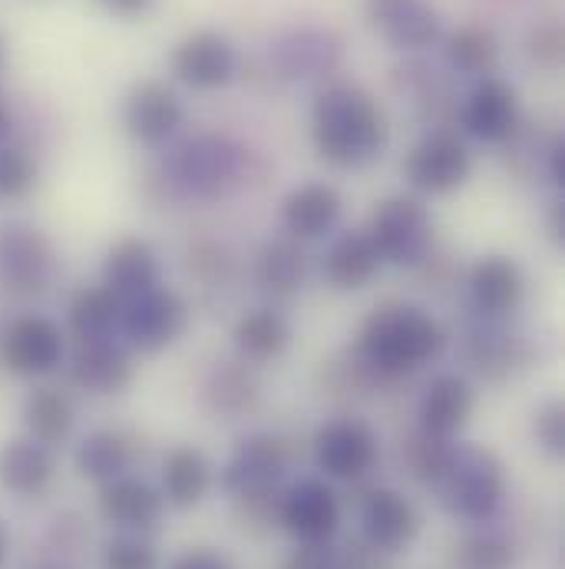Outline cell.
Segmentation results:
<instances>
[{"label":"cell","instance_id":"obj_25","mask_svg":"<svg viewBox=\"0 0 565 569\" xmlns=\"http://www.w3.org/2000/svg\"><path fill=\"white\" fill-rule=\"evenodd\" d=\"M476 391L463 375H436L421 398V430L440 440H453L473 415Z\"/></svg>","mask_w":565,"mask_h":569},{"label":"cell","instance_id":"obj_15","mask_svg":"<svg viewBox=\"0 0 565 569\" xmlns=\"http://www.w3.org/2000/svg\"><path fill=\"white\" fill-rule=\"evenodd\" d=\"M364 13L394 50L421 53L443 37V20L430 0H364Z\"/></svg>","mask_w":565,"mask_h":569},{"label":"cell","instance_id":"obj_33","mask_svg":"<svg viewBox=\"0 0 565 569\" xmlns=\"http://www.w3.org/2000/svg\"><path fill=\"white\" fill-rule=\"evenodd\" d=\"M307 279V256L301 242L294 239H275L265 242L259 259H255V282L262 284L275 298H291L301 291Z\"/></svg>","mask_w":565,"mask_h":569},{"label":"cell","instance_id":"obj_48","mask_svg":"<svg viewBox=\"0 0 565 569\" xmlns=\"http://www.w3.org/2000/svg\"><path fill=\"white\" fill-rule=\"evenodd\" d=\"M3 67H7V43H3V37H0V73H3Z\"/></svg>","mask_w":565,"mask_h":569},{"label":"cell","instance_id":"obj_14","mask_svg":"<svg viewBox=\"0 0 565 569\" xmlns=\"http://www.w3.org/2000/svg\"><path fill=\"white\" fill-rule=\"evenodd\" d=\"M460 123L473 140L490 142V146L513 140L519 130V97H516L513 83H506L493 73L480 77L460 107Z\"/></svg>","mask_w":565,"mask_h":569},{"label":"cell","instance_id":"obj_40","mask_svg":"<svg viewBox=\"0 0 565 569\" xmlns=\"http://www.w3.org/2000/svg\"><path fill=\"white\" fill-rule=\"evenodd\" d=\"M284 569H344L341 553L331 543H301L287 560Z\"/></svg>","mask_w":565,"mask_h":569},{"label":"cell","instance_id":"obj_21","mask_svg":"<svg viewBox=\"0 0 565 569\" xmlns=\"http://www.w3.org/2000/svg\"><path fill=\"white\" fill-rule=\"evenodd\" d=\"M100 517L123 530V533H149L159 527L162 510H165V497L149 487L140 477H117L110 483H100V497H97Z\"/></svg>","mask_w":565,"mask_h":569},{"label":"cell","instance_id":"obj_30","mask_svg":"<svg viewBox=\"0 0 565 569\" xmlns=\"http://www.w3.org/2000/svg\"><path fill=\"white\" fill-rule=\"evenodd\" d=\"M212 487V467L202 450L175 447L162 460V497L179 510H192L205 500Z\"/></svg>","mask_w":565,"mask_h":569},{"label":"cell","instance_id":"obj_3","mask_svg":"<svg viewBox=\"0 0 565 569\" xmlns=\"http://www.w3.org/2000/svg\"><path fill=\"white\" fill-rule=\"evenodd\" d=\"M162 176L185 199H222L249 182L252 152L225 133H192L165 152Z\"/></svg>","mask_w":565,"mask_h":569},{"label":"cell","instance_id":"obj_17","mask_svg":"<svg viewBox=\"0 0 565 569\" xmlns=\"http://www.w3.org/2000/svg\"><path fill=\"white\" fill-rule=\"evenodd\" d=\"M361 530L371 550L401 553L417 540L421 513L404 493L391 487H374L361 503Z\"/></svg>","mask_w":565,"mask_h":569},{"label":"cell","instance_id":"obj_26","mask_svg":"<svg viewBox=\"0 0 565 569\" xmlns=\"http://www.w3.org/2000/svg\"><path fill=\"white\" fill-rule=\"evenodd\" d=\"M100 284L110 288L120 301H130L152 284H159V256L145 239H120L107 259H103V276Z\"/></svg>","mask_w":565,"mask_h":569},{"label":"cell","instance_id":"obj_23","mask_svg":"<svg viewBox=\"0 0 565 569\" xmlns=\"http://www.w3.org/2000/svg\"><path fill=\"white\" fill-rule=\"evenodd\" d=\"M470 301L486 318L513 315L526 298V272L509 256H483L466 276Z\"/></svg>","mask_w":565,"mask_h":569},{"label":"cell","instance_id":"obj_34","mask_svg":"<svg viewBox=\"0 0 565 569\" xmlns=\"http://www.w3.org/2000/svg\"><path fill=\"white\" fill-rule=\"evenodd\" d=\"M446 60L466 77H490L500 60V40L490 27L466 23L446 37Z\"/></svg>","mask_w":565,"mask_h":569},{"label":"cell","instance_id":"obj_2","mask_svg":"<svg viewBox=\"0 0 565 569\" xmlns=\"http://www.w3.org/2000/svg\"><path fill=\"white\" fill-rule=\"evenodd\" d=\"M446 345L443 325L411 301H384L377 305L357 335V365L384 381L407 378L430 365Z\"/></svg>","mask_w":565,"mask_h":569},{"label":"cell","instance_id":"obj_29","mask_svg":"<svg viewBox=\"0 0 565 569\" xmlns=\"http://www.w3.org/2000/svg\"><path fill=\"white\" fill-rule=\"evenodd\" d=\"M133 460H137V450L120 430H90L73 450L77 473L93 483H110L130 473Z\"/></svg>","mask_w":565,"mask_h":569},{"label":"cell","instance_id":"obj_47","mask_svg":"<svg viewBox=\"0 0 565 569\" xmlns=\"http://www.w3.org/2000/svg\"><path fill=\"white\" fill-rule=\"evenodd\" d=\"M7 550H10V537H7V530H3V523H0V569L7 563Z\"/></svg>","mask_w":565,"mask_h":569},{"label":"cell","instance_id":"obj_32","mask_svg":"<svg viewBox=\"0 0 565 569\" xmlns=\"http://www.w3.org/2000/svg\"><path fill=\"white\" fill-rule=\"evenodd\" d=\"M202 401L209 405V411L222 418H242L259 401V381L252 378L245 361H222L212 368L202 388Z\"/></svg>","mask_w":565,"mask_h":569},{"label":"cell","instance_id":"obj_20","mask_svg":"<svg viewBox=\"0 0 565 569\" xmlns=\"http://www.w3.org/2000/svg\"><path fill=\"white\" fill-rule=\"evenodd\" d=\"M57 480L53 447L33 437H10L0 443V490L17 500H40Z\"/></svg>","mask_w":565,"mask_h":569},{"label":"cell","instance_id":"obj_1","mask_svg":"<svg viewBox=\"0 0 565 569\" xmlns=\"http://www.w3.org/2000/svg\"><path fill=\"white\" fill-rule=\"evenodd\" d=\"M311 140L324 162L337 169H364L377 162L391 142L384 107L357 83H327L311 107Z\"/></svg>","mask_w":565,"mask_h":569},{"label":"cell","instance_id":"obj_8","mask_svg":"<svg viewBox=\"0 0 565 569\" xmlns=\"http://www.w3.org/2000/svg\"><path fill=\"white\" fill-rule=\"evenodd\" d=\"M189 328V305L175 288L152 284L137 298L123 301L120 315V335L130 351L155 355L169 345H175Z\"/></svg>","mask_w":565,"mask_h":569},{"label":"cell","instance_id":"obj_22","mask_svg":"<svg viewBox=\"0 0 565 569\" xmlns=\"http://www.w3.org/2000/svg\"><path fill=\"white\" fill-rule=\"evenodd\" d=\"M344 212V199L331 182H301L282 202V226L287 239L314 242L337 229Z\"/></svg>","mask_w":565,"mask_h":569},{"label":"cell","instance_id":"obj_5","mask_svg":"<svg viewBox=\"0 0 565 569\" xmlns=\"http://www.w3.org/2000/svg\"><path fill=\"white\" fill-rule=\"evenodd\" d=\"M67 351H70L67 328L43 311L13 315L0 328V371L13 378H27V381L50 378L67 365Z\"/></svg>","mask_w":565,"mask_h":569},{"label":"cell","instance_id":"obj_45","mask_svg":"<svg viewBox=\"0 0 565 569\" xmlns=\"http://www.w3.org/2000/svg\"><path fill=\"white\" fill-rule=\"evenodd\" d=\"M549 239H553L556 246H563L565 242V206L563 202H556V206H553V212H549Z\"/></svg>","mask_w":565,"mask_h":569},{"label":"cell","instance_id":"obj_4","mask_svg":"<svg viewBox=\"0 0 565 569\" xmlns=\"http://www.w3.org/2000/svg\"><path fill=\"white\" fill-rule=\"evenodd\" d=\"M440 503L470 523L490 520L506 497V470L500 457L476 443H450L440 477L430 483Z\"/></svg>","mask_w":565,"mask_h":569},{"label":"cell","instance_id":"obj_18","mask_svg":"<svg viewBox=\"0 0 565 569\" xmlns=\"http://www.w3.org/2000/svg\"><path fill=\"white\" fill-rule=\"evenodd\" d=\"M279 520L297 543H331L341 527L337 493L324 480H301L282 497Z\"/></svg>","mask_w":565,"mask_h":569},{"label":"cell","instance_id":"obj_19","mask_svg":"<svg viewBox=\"0 0 565 569\" xmlns=\"http://www.w3.org/2000/svg\"><path fill=\"white\" fill-rule=\"evenodd\" d=\"M272 63L284 80H321L341 63V40L321 27H291L272 43Z\"/></svg>","mask_w":565,"mask_h":569},{"label":"cell","instance_id":"obj_31","mask_svg":"<svg viewBox=\"0 0 565 569\" xmlns=\"http://www.w3.org/2000/svg\"><path fill=\"white\" fill-rule=\"evenodd\" d=\"M120 315H123V301L110 288L90 284L73 291V298L67 301V331L73 335V341L107 338L120 331Z\"/></svg>","mask_w":565,"mask_h":569},{"label":"cell","instance_id":"obj_12","mask_svg":"<svg viewBox=\"0 0 565 569\" xmlns=\"http://www.w3.org/2000/svg\"><path fill=\"white\" fill-rule=\"evenodd\" d=\"M169 67L192 90H222L239 77V50L219 30H195L175 43Z\"/></svg>","mask_w":565,"mask_h":569},{"label":"cell","instance_id":"obj_46","mask_svg":"<svg viewBox=\"0 0 565 569\" xmlns=\"http://www.w3.org/2000/svg\"><path fill=\"white\" fill-rule=\"evenodd\" d=\"M13 137V110H10V103L0 97V142H10Z\"/></svg>","mask_w":565,"mask_h":569},{"label":"cell","instance_id":"obj_35","mask_svg":"<svg viewBox=\"0 0 565 569\" xmlns=\"http://www.w3.org/2000/svg\"><path fill=\"white\" fill-rule=\"evenodd\" d=\"M37 159L17 146V142H0V202H20L33 192L37 186Z\"/></svg>","mask_w":565,"mask_h":569},{"label":"cell","instance_id":"obj_41","mask_svg":"<svg viewBox=\"0 0 565 569\" xmlns=\"http://www.w3.org/2000/svg\"><path fill=\"white\" fill-rule=\"evenodd\" d=\"M529 53L543 63H556L563 57V30L556 23H543L529 37Z\"/></svg>","mask_w":565,"mask_h":569},{"label":"cell","instance_id":"obj_44","mask_svg":"<svg viewBox=\"0 0 565 569\" xmlns=\"http://www.w3.org/2000/svg\"><path fill=\"white\" fill-rule=\"evenodd\" d=\"M155 0H100V7L113 17H123V20H133V17H142Z\"/></svg>","mask_w":565,"mask_h":569},{"label":"cell","instance_id":"obj_9","mask_svg":"<svg viewBox=\"0 0 565 569\" xmlns=\"http://www.w3.org/2000/svg\"><path fill=\"white\" fill-rule=\"evenodd\" d=\"M291 450L275 433H252L239 440L229 463L222 467V490L235 500H262L269 497L287 473Z\"/></svg>","mask_w":565,"mask_h":569},{"label":"cell","instance_id":"obj_16","mask_svg":"<svg viewBox=\"0 0 565 569\" xmlns=\"http://www.w3.org/2000/svg\"><path fill=\"white\" fill-rule=\"evenodd\" d=\"M123 130L140 146H162L169 142L185 120L182 100L159 80H142L123 97Z\"/></svg>","mask_w":565,"mask_h":569},{"label":"cell","instance_id":"obj_27","mask_svg":"<svg viewBox=\"0 0 565 569\" xmlns=\"http://www.w3.org/2000/svg\"><path fill=\"white\" fill-rule=\"evenodd\" d=\"M232 341L242 361L249 365H269L275 358H282L291 345V325L279 308H252L245 311L235 328H232Z\"/></svg>","mask_w":565,"mask_h":569},{"label":"cell","instance_id":"obj_24","mask_svg":"<svg viewBox=\"0 0 565 569\" xmlns=\"http://www.w3.org/2000/svg\"><path fill=\"white\" fill-rule=\"evenodd\" d=\"M384 269V259L377 252V246L371 242L367 229H351L341 232L324 259H321V272L327 284H334L337 291H361L377 279V272Z\"/></svg>","mask_w":565,"mask_h":569},{"label":"cell","instance_id":"obj_13","mask_svg":"<svg viewBox=\"0 0 565 569\" xmlns=\"http://www.w3.org/2000/svg\"><path fill=\"white\" fill-rule=\"evenodd\" d=\"M314 463L324 477L361 480L377 463V437L357 418L327 421L314 433Z\"/></svg>","mask_w":565,"mask_h":569},{"label":"cell","instance_id":"obj_28","mask_svg":"<svg viewBox=\"0 0 565 569\" xmlns=\"http://www.w3.org/2000/svg\"><path fill=\"white\" fill-rule=\"evenodd\" d=\"M20 421H23V433L27 437L40 440L47 447H57V443H63L73 433L77 408H73V398L67 391L40 385V388H33L23 398Z\"/></svg>","mask_w":565,"mask_h":569},{"label":"cell","instance_id":"obj_7","mask_svg":"<svg viewBox=\"0 0 565 569\" xmlns=\"http://www.w3.org/2000/svg\"><path fill=\"white\" fill-rule=\"evenodd\" d=\"M371 242L377 246L387 266L414 269L433 252V216L414 196H391L384 199L367 226Z\"/></svg>","mask_w":565,"mask_h":569},{"label":"cell","instance_id":"obj_42","mask_svg":"<svg viewBox=\"0 0 565 569\" xmlns=\"http://www.w3.org/2000/svg\"><path fill=\"white\" fill-rule=\"evenodd\" d=\"M169 569H232V567H229V560H225L222 553H215V550H209V547H195V550H185L182 557H175Z\"/></svg>","mask_w":565,"mask_h":569},{"label":"cell","instance_id":"obj_39","mask_svg":"<svg viewBox=\"0 0 565 569\" xmlns=\"http://www.w3.org/2000/svg\"><path fill=\"white\" fill-rule=\"evenodd\" d=\"M536 440L549 457H563L565 453V408L563 401H549L546 408H539L536 415Z\"/></svg>","mask_w":565,"mask_h":569},{"label":"cell","instance_id":"obj_10","mask_svg":"<svg viewBox=\"0 0 565 569\" xmlns=\"http://www.w3.org/2000/svg\"><path fill=\"white\" fill-rule=\"evenodd\" d=\"M470 172H473V156L466 142L446 130L426 133L424 140L407 152V162H404L407 182L424 196L456 192L470 179Z\"/></svg>","mask_w":565,"mask_h":569},{"label":"cell","instance_id":"obj_6","mask_svg":"<svg viewBox=\"0 0 565 569\" xmlns=\"http://www.w3.org/2000/svg\"><path fill=\"white\" fill-rule=\"evenodd\" d=\"M60 276L53 239L30 222L0 226V288L13 298H37Z\"/></svg>","mask_w":565,"mask_h":569},{"label":"cell","instance_id":"obj_38","mask_svg":"<svg viewBox=\"0 0 565 569\" xmlns=\"http://www.w3.org/2000/svg\"><path fill=\"white\" fill-rule=\"evenodd\" d=\"M103 569H159V557L140 533H123L103 547Z\"/></svg>","mask_w":565,"mask_h":569},{"label":"cell","instance_id":"obj_36","mask_svg":"<svg viewBox=\"0 0 565 569\" xmlns=\"http://www.w3.org/2000/svg\"><path fill=\"white\" fill-rule=\"evenodd\" d=\"M513 543L500 533H473L456 550L460 569H513Z\"/></svg>","mask_w":565,"mask_h":569},{"label":"cell","instance_id":"obj_37","mask_svg":"<svg viewBox=\"0 0 565 569\" xmlns=\"http://www.w3.org/2000/svg\"><path fill=\"white\" fill-rule=\"evenodd\" d=\"M513 335H506V331H493V328H486V331H476L473 338H470V361L483 371V375H490V378H500V375H506L509 368H513V361H516V351H513Z\"/></svg>","mask_w":565,"mask_h":569},{"label":"cell","instance_id":"obj_11","mask_svg":"<svg viewBox=\"0 0 565 569\" xmlns=\"http://www.w3.org/2000/svg\"><path fill=\"white\" fill-rule=\"evenodd\" d=\"M67 375L80 391L107 398L127 391L133 385L137 368L123 338L107 335V338L73 341V348L67 351Z\"/></svg>","mask_w":565,"mask_h":569},{"label":"cell","instance_id":"obj_43","mask_svg":"<svg viewBox=\"0 0 565 569\" xmlns=\"http://www.w3.org/2000/svg\"><path fill=\"white\" fill-rule=\"evenodd\" d=\"M546 179H549L556 189H563L565 186V146H563V140H553L549 142V149H546Z\"/></svg>","mask_w":565,"mask_h":569}]
</instances>
